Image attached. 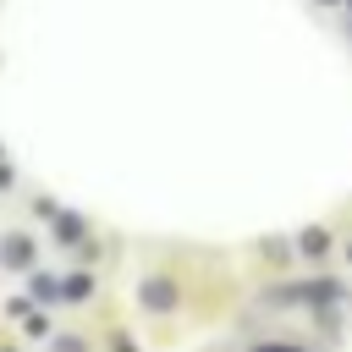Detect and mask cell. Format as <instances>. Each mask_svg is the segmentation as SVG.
Instances as JSON below:
<instances>
[{
	"instance_id": "cell-1",
	"label": "cell",
	"mask_w": 352,
	"mask_h": 352,
	"mask_svg": "<svg viewBox=\"0 0 352 352\" xmlns=\"http://www.w3.org/2000/svg\"><path fill=\"white\" fill-rule=\"evenodd\" d=\"M138 297H143V308H170V302H176V286H170V280H143Z\"/></svg>"
},
{
	"instance_id": "cell-2",
	"label": "cell",
	"mask_w": 352,
	"mask_h": 352,
	"mask_svg": "<svg viewBox=\"0 0 352 352\" xmlns=\"http://www.w3.org/2000/svg\"><path fill=\"white\" fill-rule=\"evenodd\" d=\"M0 258H6L11 270H22V264H33V242H28V236H6V248H0Z\"/></svg>"
},
{
	"instance_id": "cell-3",
	"label": "cell",
	"mask_w": 352,
	"mask_h": 352,
	"mask_svg": "<svg viewBox=\"0 0 352 352\" xmlns=\"http://www.w3.org/2000/svg\"><path fill=\"white\" fill-rule=\"evenodd\" d=\"M33 297L55 302V297H66V292H60V280H50V275H33Z\"/></svg>"
},
{
	"instance_id": "cell-4",
	"label": "cell",
	"mask_w": 352,
	"mask_h": 352,
	"mask_svg": "<svg viewBox=\"0 0 352 352\" xmlns=\"http://www.w3.org/2000/svg\"><path fill=\"white\" fill-rule=\"evenodd\" d=\"M60 292L77 302V297H88V292H94V280H88V275H72V280H60Z\"/></svg>"
},
{
	"instance_id": "cell-5",
	"label": "cell",
	"mask_w": 352,
	"mask_h": 352,
	"mask_svg": "<svg viewBox=\"0 0 352 352\" xmlns=\"http://www.w3.org/2000/svg\"><path fill=\"white\" fill-rule=\"evenodd\" d=\"M302 297H308V302H330V297H336V286H330V280H308V286H302Z\"/></svg>"
},
{
	"instance_id": "cell-6",
	"label": "cell",
	"mask_w": 352,
	"mask_h": 352,
	"mask_svg": "<svg viewBox=\"0 0 352 352\" xmlns=\"http://www.w3.org/2000/svg\"><path fill=\"white\" fill-rule=\"evenodd\" d=\"M77 236H82V220H72V214H60V242H72V248H82Z\"/></svg>"
},
{
	"instance_id": "cell-7",
	"label": "cell",
	"mask_w": 352,
	"mask_h": 352,
	"mask_svg": "<svg viewBox=\"0 0 352 352\" xmlns=\"http://www.w3.org/2000/svg\"><path fill=\"white\" fill-rule=\"evenodd\" d=\"M324 248H330L324 231H302V253H324Z\"/></svg>"
}]
</instances>
